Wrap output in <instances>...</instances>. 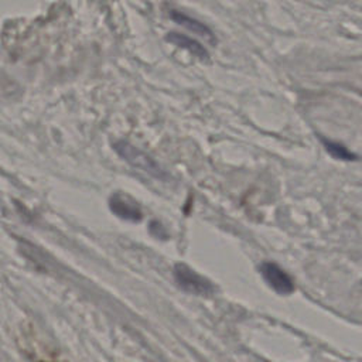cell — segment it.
<instances>
[{
    "label": "cell",
    "instance_id": "1",
    "mask_svg": "<svg viewBox=\"0 0 362 362\" xmlns=\"http://www.w3.org/2000/svg\"><path fill=\"white\" fill-rule=\"evenodd\" d=\"M113 147L117 151V154L122 158H124L130 165H133L144 173H148L151 177L161 178V180L165 178L164 170L150 156H147L137 147L129 144L127 141H117Z\"/></svg>",
    "mask_w": 362,
    "mask_h": 362
},
{
    "label": "cell",
    "instance_id": "2",
    "mask_svg": "<svg viewBox=\"0 0 362 362\" xmlns=\"http://www.w3.org/2000/svg\"><path fill=\"white\" fill-rule=\"evenodd\" d=\"M174 276L185 291L194 294H208L212 291L211 281L185 264H177L174 269Z\"/></svg>",
    "mask_w": 362,
    "mask_h": 362
},
{
    "label": "cell",
    "instance_id": "3",
    "mask_svg": "<svg viewBox=\"0 0 362 362\" xmlns=\"http://www.w3.org/2000/svg\"><path fill=\"white\" fill-rule=\"evenodd\" d=\"M260 273L266 283L279 294H290L294 291L291 277L276 263L264 262L260 264Z\"/></svg>",
    "mask_w": 362,
    "mask_h": 362
},
{
    "label": "cell",
    "instance_id": "4",
    "mask_svg": "<svg viewBox=\"0 0 362 362\" xmlns=\"http://www.w3.org/2000/svg\"><path fill=\"white\" fill-rule=\"evenodd\" d=\"M109 206L115 215H117L119 218L126 219V221H140L143 216L137 204H134L132 199L117 195V194L109 199Z\"/></svg>",
    "mask_w": 362,
    "mask_h": 362
},
{
    "label": "cell",
    "instance_id": "5",
    "mask_svg": "<svg viewBox=\"0 0 362 362\" xmlns=\"http://www.w3.org/2000/svg\"><path fill=\"white\" fill-rule=\"evenodd\" d=\"M167 40L168 42L180 47V48H184L187 51H189L191 54L197 55L198 58H202V59H208V52L206 49L202 47L201 42H198L197 40H192L189 37H187L185 34H181V33H170L167 34Z\"/></svg>",
    "mask_w": 362,
    "mask_h": 362
},
{
    "label": "cell",
    "instance_id": "6",
    "mask_svg": "<svg viewBox=\"0 0 362 362\" xmlns=\"http://www.w3.org/2000/svg\"><path fill=\"white\" fill-rule=\"evenodd\" d=\"M170 16H171V18H173L177 24H181V25L187 27L189 31H192V33H195V34H198V35H201V37L209 38V40L214 42L215 37H214L212 31H211L205 24H202L201 21H198V20H195V18H192V17H189V16L181 13V11H171Z\"/></svg>",
    "mask_w": 362,
    "mask_h": 362
},
{
    "label": "cell",
    "instance_id": "7",
    "mask_svg": "<svg viewBox=\"0 0 362 362\" xmlns=\"http://www.w3.org/2000/svg\"><path fill=\"white\" fill-rule=\"evenodd\" d=\"M322 143L325 144L329 154H332V156H335L341 160H355L356 158L351 151H348L345 147L339 146L338 143H332V141H328V140H324Z\"/></svg>",
    "mask_w": 362,
    "mask_h": 362
}]
</instances>
